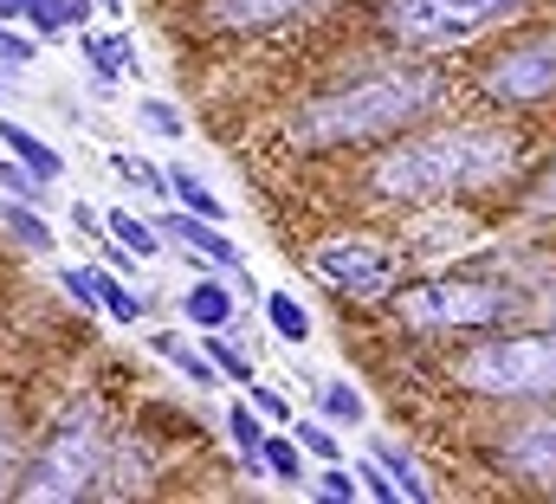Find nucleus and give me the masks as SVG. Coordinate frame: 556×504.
<instances>
[{"instance_id":"nucleus-1","label":"nucleus","mask_w":556,"mask_h":504,"mask_svg":"<svg viewBox=\"0 0 556 504\" xmlns=\"http://www.w3.org/2000/svg\"><path fill=\"white\" fill-rule=\"evenodd\" d=\"M518 162L511 136L479 124L459 129H433V136H415L402 142L395 155L376 162V194L389 201H440V194H472V188H492L505 181Z\"/></svg>"},{"instance_id":"nucleus-2","label":"nucleus","mask_w":556,"mask_h":504,"mask_svg":"<svg viewBox=\"0 0 556 504\" xmlns=\"http://www.w3.org/2000/svg\"><path fill=\"white\" fill-rule=\"evenodd\" d=\"M440 98V78L433 72H420V65H402V72H376V78H356V85H343V91H330V98H317L298 129H291V142L298 149H343V142H382V136H395V129H408Z\"/></svg>"},{"instance_id":"nucleus-3","label":"nucleus","mask_w":556,"mask_h":504,"mask_svg":"<svg viewBox=\"0 0 556 504\" xmlns=\"http://www.w3.org/2000/svg\"><path fill=\"white\" fill-rule=\"evenodd\" d=\"M111 420H104V407L98 401H78L72 414H59L52 420V433L39 440V453H33V466L20 472V499L33 504H52V499H85V492H98V479H104V466H111Z\"/></svg>"},{"instance_id":"nucleus-4","label":"nucleus","mask_w":556,"mask_h":504,"mask_svg":"<svg viewBox=\"0 0 556 504\" xmlns=\"http://www.w3.org/2000/svg\"><path fill=\"white\" fill-rule=\"evenodd\" d=\"M459 388L492 401H556V337H498L466 350Z\"/></svg>"},{"instance_id":"nucleus-5","label":"nucleus","mask_w":556,"mask_h":504,"mask_svg":"<svg viewBox=\"0 0 556 504\" xmlns=\"http://www.w3.org/2000/svg\"><path fill=\"white\" fill-rule=\"evenodd\" d=\"M408 330H492L511 317V291L485 285V278H433L395 298Z\"/></svg>"},{"instance_id":"nucleus-6","label":"nucleus","mask_w":556,"mask_h":504,"mask_svg":"<svg viewBox=\"0 0 556 504\" xmlns=\"http://www.w3.org/2000/svg\"><path fill=\"white\" fill-rule=\"evenodd\" d=\"M525 0H389L382 20L402 46H459L485 26H498L505 13H518Z\"/></svg>"},{"instance_id":"nucleus-7","label":"nucleus","mask_w":556,"mask_h":504,"mask_svg":"<svg viewBox=\"0 0 556 504\" xmlns=\"http://www.w3.org/2000/svg\"><path fill=\"white\" fill-rule=\"evenodd\" d=\"M479 85L498 104H544V98H556V33H538V39L498 52Z\"/></svg>"},{"instance_id":"nucleus-8","label":"nucleus","mask_w":556,"mask_h":504,"mask_svg":"<svg viewBox=\"0 0 556 504\" xmlns=\"http://www.w3.org/2000/svg\"><path fill=\"white\" fill-rule=\"evenodd\" d=\"M311 265H317V278L337 285L343 298H389V291H395V265H389V252H376L369 240L317 247L311 252Z\"/></svg>"},{"instance_id":"nucleus-9","label":"nucleus","mask_w":556,"mask_h":504,"mask_svg":"<svg viewBox=\"0 0 556 504\" xmlns=\"http://www.w3.org/2000/svg\"><path fill=\"white\" fill-rule=\"evenodd\" d=\"M337 0H207L201 20L214 33H278V26H298V20H317L330 13Z\"/></svg>"},{"instance_id":"nucleus-10","label":"nucleus","mask_w":556,"mask_h":504,"mask_svg":"<svg viewBox=\"0 0 556 504\" xmlns=\"http://www.w3.org/2000/svg\"><path fill=\"white\" fill-rule=\"evenodd\" d=\"M155 227H162V240H175V247L201 252V259H214L220 272H233V278H240V247L220 234V220H201V214H188V207H168Z\"/></svg>"},{"instance_id":"nucleus-11","label":"nucleus","mask_w":556,"mask_h":504,"mask_svg":"<svg viewBox=\"0 0 556 504\" xmlns=\"http://www.w3.org/2000/svg\"><path fill=\"white\" fill-rule=\"evenodd\" d=\"M505 459L525 466V472H538V479H556V420H531V427H518V433L505 440Z\"/></svg>"},{"instance_id":"nucleus-12","label":"nucleus","mask_w":556,"mask_h":504,"mask_svg":"<svg viewBox=\"0 0 556 504\" xmlns=\"http://www.w3.org/2000/svg\"><path fill=\"white\" fill-rule=\"evenodd\" d=\"M181 317H188L194 330H227V324H233V291H227L220 278H194L188 298H181Z\"/></svg>"},{"instance_id":"nucleus-13","label":"nucleus","mask_w":556,"mask_h":504,"mask_svg":"<svg viewBox=\"0 0 556 504\" xmlns=\"http://www.w3.org/2000/svg\"><path fill=\"white\" fill-rule=\"evenodd\" d=\"M0 142H7V155H13V162H26V168H33L39 181H59V175H65V155H59L52 142H39L33 129H20V124H0Z\"/></svg>"},{"instance_id":"nucleus-14","label":"nucleus","mask_w":556,"mask_h":504,"mask_svg":"<svg viewBox=\"0 0 556 504\" xmlns=\"http://www.w3.org/2000/svg\"><path fill=\"white\" fill-rule=\"evenodd\" d=\"M91 272V298H98V311H111L117 324H142V298L111 272V265H85Z\"/></svg>"},{"instance_id":"nucleus-15","label":"nucleus","mask_w":556,"mask_h":504,"mask_svg":"<svg viewBox=\"0 0 556 504\" xmlns=\"http://www.w3.org/2000/svg\"><path fill=\"white\" fill-rule=\"evenodd\" d=\"M0 227H7L26 252H52V247H59V234L33 214V201H0Z\"/></svg>"},{"instance_id":"nucleus-16","label":"nucleus","mask_w":556,"mask_h":504,"mask_svg":"<svg viewBox=\"0 0 556 504\" xmlns=\"http://www.w3.org/2000/svg\"><path fill=\"white\" fill-rule=\"evenodd\" d=\"M85 52H91V65H98V91H117V78L130 72V39H124V33H91Z\"/></svg>"},{"instance_id":"nucleus-17","label":"nucleus","mask_w":556,"mask_h":504,"mask_svg":"<svg viewBox=\"0 0 556 504\" xmlns=\"http://www.w3.org/2000/svg\"><path fill=\"white\" fill-rule=\"evenodd\" d=\"M227 440L240 446V459H247V472L260 479L266 466H260V446H266V420L253 414V401H240V407H227Z\"/></svg>"},{"instance_id":"nucleus-18","label":"nucleus","mask_w":556,"mask_h":504,"mask_svg":"<svg viewBox=\"0 0 556 504\" xmlns=\"http://www.w3.org/2000/svg\"><path fill=\"white\" fill-rule=\"evenodd\" d=\"M104 234H111L117 247H130L137 259H155V252H162V234H155L149 220H137V214H124V207H111V214H104Z\"/></svg>"},{"instance_id":"nucleus-19","label":"nucleus","mask_w":556,"mask_h":504,"mask_svg":"<svg viewBox=\"0 0 556 504\" xmlns=\"http://www.w3.org/2000/svg\"><path fill=\"white\" fill-rule=\"evenodd\" d=\"M149 350H155V356H162V363H175V369H181V376L194 381V388H214V363H207V356H201V350H188V343H175V337H162V330H155V337H149Z\"/></svg>"},{"instance_id":"nucleus-20","label":"nucleus","mask_w":556,"mask_h":504,"mask_svg":"<svg viewBox=\"0 0 556 504\" xmlns=\"http://www.w3.org/2000/svg\"><path fill=\"white\" fill-rule=\"evenodd\" d=\"M168 194H175L188 214H201V220H220V201H214V188H207L194 168H168Z\"/></svg>"},{"instance_id":"nucleus-21","label":"nucleus","mask_w":556,"mask_h":504,"mask_svg":"<svg viewBox=\"0 0 556 504\" xmlns=\"http://www.w3.org/2000/svg\"><path fill=\"white\" fill-rule=\"evenodd\" d=\"M266 324H273L285 343H304V337H311V311H304L291 291H266Z\"/></svg>"},{"instance_id":"nucleus-22","label":"nucleus","mask_w":556,"mask_h":504,"mask_svg":"<svg viewBox=\"0 0 556 504\" xmlns=\"http://www.w3.org/2000/svg\"><path fill=\"white\" fill-rule=\"evenodd\" d=\"M201 356L214 363V376H220V381H240V388L253 381V363H247V356H240L220 330H201Z\"/></svg>"},{"instance_id":"nucleus-23","label":"nucleus","mask_w":556,"mask_h":504,"mask_svg":"<svg viewBox=\"0 0 556 504\" xmlns=\"http://www.w3.org/2000/svg\"><path fill=\"white\" fill-rule=\"evenodd\" d=\"M382 466H389V479H395V492L402 499H415V504H427L433 499V486H427V472H420L408 453H395V446H382Z\"/></svg>"},{"instance_id":"nucleus-24","label":"nucleus","mask_w":556,"mask_h":504,"mask_svg":"<svg viewBox=\"0 0 556 504\" xmlns=\"http://www.w3.org/2000/svg\"><path fill=\"white\" fill-rule=\"evenodd\" d=\"M260 466L273 472L278 486H298V472H304L298 446H291V440H278V433H266V446H260Z\"/></svg>"},{"instance_id":"nucleus-25","label":"nucleus","mask_w":556,"mask_h":504,"mask_svg":"<svg viewBox=\"0 0 556 504\" xmlns=\"http://www.w3.org/2000/svg\"><path fill=\"white\" fill-rule=\"evenodd\" d=\"M0 188H7L13 201H33V207L46 201V181H39L26 162H13V155H0Z\"/></svg>"},{"instance_id":"nucleus-26","label":"nucleus","mask_w":556,"mask_h":504,"mask_svg":"<svg viewBox=\"0 0 556 504\" xmlns=\"http://www.w3.org/2000/svg\"><path fill=\"white\" fill-rule=\"evenodd\" d=\"M137 124L149 129V136H162V142H175V136H181V111H175V104H162V98H142L137 104Z\"/></svg>"},{"instance_id":"nucleus-27","label":"nucleus","mask_w":556,"mask_h":504,"mask_svg":"<svg viewBox=\"0 0 556 504\" xmlns=\"http://www.w3.org/2000/svg\"><path fill=\"white\" fill-rule=\"evenodd\" d=\"M111 168H117L124 181H137V188H149V194H162V188H168V175H162L155 162H142V155H130V149H117V155H111Z\"/></svg>"},{"instance_id":"nucleus-28","label":"nucleus","mask_w":556,"mask_h":504,"mask_svg":"<svg viewBox=\"0 0 556 504\" xmlns=\"http://www.w3.org/2000/svg\"><path fill=\"white\" fill-rule=\"evenodd\" d=\"M247 401H253V414H260L266 427H285V420H291V401H285L278 388H266V381H247Z\"/></svg>"},{"instance_id":"nucleus-29","label":"nucleus","mask_w":556,"mask_h":504,"mask_svg":"<svg viewBox=\"0 0 556 504\" xmlns=\"http://www.w3.org/2000/svg\"><path fill=\"white\" fill-rule=\"evenodd\" d=\"M317 492L330 504H350V499H363V486H356V472H343L337 459H324V472H317Z\"/></svg>"},{"instance_id":"nucleus-30","label":"nucleus","mask_w":556,"mask_h":504,"mask_svg":"<svg viewBox=\"0 0 556 504\" xmlns=\"http://www.w3.org/2000/svg\"><path fill=\"white\" fill-rule=\"evenodd\" d=\"M324 414L330 420H363V394L350 381H324Z\"/></svg>"},{"instance_id":"nucleus-31","label":"nucleus","mask_w":556,"mask_h":504,"mask_svg":"<svg viewBox=\"0 0 556 504\" xmlns=\"http://www.w3.org/2000/svg\"><path fill=\"white\" fill-rule=\"evenodd\" d=\"M33 59H39V46H33L26 33H13V26H0V65H7V72H26Z\"/></svg>"},{"instance_id":"nucleus-32","label":"nucleus","mask_w":556,"mask_h":504,"mask_svg":"<svg viewBox=\"0 0 556 504\" xmlns=\"http://www.w3.org/2000/svg\"><path fill=\"white\" fill-rule=\"evenodd\" d=\"M291 433H298V446H304V453H311L317 466H324V459H337V433H324L317 420H298Z\"/></svg>"},{"instance_id":"nucleus-33","label":"nucleus","mask_w":556,"mask_h":504,"mask_svg":"<svg viewBox=\"0 0 556 504\" xmlns=\"http://www.w3.org/2000/svg\"><path fill=\"white\" fill-rule=\"evenodd\" d=\"M356 486H363V492H369L376 504H395V499H402V492H395V479H389V466H369V459H363Z\"/></svg>"},{"instance_id":"nucleus-34","label":"nucleus","mask_w":556,"mask_h":504,"mask_svg":"<svg viewBox=\"0 0 556 504\" xmlns=\"http://www.w3.org/2000/svg\"><path fill=\"white\" fill-rule=\"evenodd\" d=\"M59 285H65L85 311H98V298H91V272H85V265H59Z\"/></svg>"},{"instance_id":"nucleus-35","label":"nucleus","mask_w":556,"mask_h":504,"mask_svg":"<svg viewBox=\"0 0 556 504\" xmlns=\"http://www.w3.org/2000/svg\"><path fill=\"white\" fill-rule=\"evenodd\" d=\"M72 227H78V234H91V240H104V214H98L91 201H72Z\"/></svg>"},{"instance_id":"nucleus-36","label":"nucleus","mask_w":556,"mask_h":504,"mask_svg":"<svg viewBox=\"0 0 556 504\" xmlns=\"http://www.w3.org/2000/svg\"><path fill=\"white\" fill-rule=\"evenodd\" d=\"M7 479H13V427H0V492H7Z\"/></svg>"},{"instance_id":"nucleus-37","label":"nucleus","mask_w":556,"mask_h":504,"mask_svg":"<svg viewBox=\"0 0 556 504\" xmlns=\"http://www.w3.org/2000/svg\"><path fill=\"white\" fill-rule=\"evenodd\" d=\"M538 207H544V214H556V168L544 175V188H538Z\"/></svg>"},{"instance_id":"nucleus-38","label":"nucleus","mask_w":556,"mask_h":504,"mask_svg":"<svg viewBox=\"0 0 556 504\" xmlns=\"http://www.w3.org/2000/svg\"><path fill=\"white\" fill-rule=\"evenodd\" d=\"M98 7H104V13H111V20H117V13H124V0H98Z\"/></svg>"}]
</instances>
